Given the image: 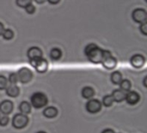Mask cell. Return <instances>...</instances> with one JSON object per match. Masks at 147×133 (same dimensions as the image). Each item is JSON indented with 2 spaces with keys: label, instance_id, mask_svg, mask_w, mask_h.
I'll list each match as a JSON object with an SVG mask.
<instances>
[{
  "label": "cell",
  "instance_id": "12",
  "mask_svg": "<svg viewBox=\"0 0 147 133\" xmlns=\"http://www.w3.org/2000/svg\"><path fill=\"white\" fill-rule=\"evenodd\" d=\"M140 96L135 91H129L126 93L125 100L127 101V104H129L131 106L136 105L140 101Z\"/></svg>",
  "mask_w": 147,
  "mask_h": 133
},
{
  "label": "cell",
  "instance_id": "24",
  "mask_svg": "<svg viewBox=\"0 0 147 133\" xmlns=\"http://www.w3.org/2000/svg\"><path fill=\"white\" fill-rule=\"evenodd\" d=\"M32 0H16V3L20 8H25L27 5L30 4Z\"/></svg>",
  "mask_w": 147,
  "mask_h": 133
},
{
  "label": "cell",
  "instance_id": "30",
  "mask_svg": "<svg viewBox=\"0 0 147 133\" xmlns=\"http://www.w3.org/2000/svg\"><path fill=\"white\" fill-rule=\"evenodd\" d=\"M3 30H4V25L0 22V35H2V34H3Z\"/></svg>",
  "mask_w": 147,
  "mask_h": 133
},
{
  "label": "cell",
  "instance_id": "6",
  "mask_svg": "<svg viewBox=\"0 0 147 133\" xmlns=\"http://www.w3.org/2000/svg\"><path fill=\"white\" fill-rule=\"evenodd\" d=\"M86 111L90 113L96 114L102 110V102L96 99H90L85 105Z\"/></svg>",
  "mask_w": 147,
  "mask_h": 133
},
{
  "label": "cell",
  "instance_id": "29",
  "mask_svg": "<svg viewBox=\"0 0 147 133\" xmlns=\"http://www.w3.org/2000/svg\"><path fill=\"white\" fill-rule=\"evenodd\" d=\"M50 4H53V5H54V4H57V3H59V1L60 0H47Z\"/></svg>",
  "mask_w": 147,
  "mask_h": 133
},
{
  "label": "cell",
  "instance_id": "8",
  "mask_svg": "<svg viewBox=\"0 0 147 133\" xmlns=\"http://www.w3.org/2000/svg\"><path fill=\"white\" fill-rule=\"evenodd\" d=\"M30 64L35 68L36 72H38L39 74H44L48 70V61L44 58H40L37 61H31Z\"/></svg>",
  "mask_w": 147,
  "mask_h": 133
},
{
  "label": "cell",
  "instance_id": "14",
  "mask_svg": "<svg viewBox=\"0 0 147 133\" xmlns=\"http://www.w3.org/2000/svg\"><path fill=\"white\" fill-rule=\"evenodd\" d=\"M114 102H117V103H121L123 100H125L126 98V93L121 89H115L113 91L112 94H111Z\"/></svg>",
  "mask_w": 147,
  "mask_h": 133
},
{
  "label": "cell",
  "instance_id": "28",
  "mask_svg": "<svg viewBox=\"0 0 147 133\" xmlns=\"http://www.w3.org/2000/svg\"><path fill=\"white\" fill-rule=\"evenodd\" d=\"M140 32H141V33H142L144 35H147V23H141V24H140Z\"/></svg>",
  "mask_w": 147,
  "mask_h": 133
},
{
  "label": "cell",
  "instance_id": "27",
  "mask_svg": "<svg viewBox=\"0 0 147 133\" xmlns=\"http://www.w3.org/2000/svg\"><path fill=\"white\" fill-rule=\"evenodd\" d=\"M24 9H25L26 13L28 14V15H32V14H34L35 12V6L34 4H32V3L27 5Z\"/></svg>",
  "mask_w": 147,
  "mask_h": 133
},
{
  "label": "cell",
  "instance_id": "32",
  "mask_svg": "<svg viewBox=\"0 0 147 133\" xmlns=\"http://www.w3.org/2000/svg\"><path fill=\"white\" fill-rule=\"evenodd\" d=\"M37 4H42V3H44L47 0H34Z\"/></svg>",
  "mask_w": 147,
  "mask_h": 133
},
{
  "label": "cell",
  "instance_id": "19",
  "mask_svg": "<svg viewBox=\"0 0 147 133\" xmlns=\"http://www.w3.org/2000/svg\"><path fill=\"white\" fill-rule=\"evenodd\" d=\"M62 56V51L58 48H53L50 51V57L53 61H58Z\"/></svg>",
  "mask_w": 147,
  "mask_h": 133
},
{
  "label": "cell",
  "instance_id": "33",
  "mask_svg": "<svg viewBox=\"0 0 147 133\" xmlns=\"http://www.w3.org/2000/svg\"><path fill=\"white\" fill-rule=\"evenodd\" d=\"M146 80H147V77H146H146L144 78V86H145V87H147Z\"/></svg>",
  "mask_w": 147,
  "mask_h": 133
},
{
  "label": "cell",
  "instance_id": "2",
  "mask_svg": "<svg viewBox=\"0 0 147 133\" xmlns=\"http://www.w3.org/2000/svg\"><path fill=\"white\" fill-rule=\"evenodd\" d=\"M47 102H48V100H47V95L40 92L34 93L30 97V105L31 106L36 109L43 108L44 106H47Z\"/></svg>",
  "mask_w": 147,
  "mask_h": 133
},
{
  "label": "cell",
  "instance_id": "4",
  "mask_svg": "<svg viewBox=\"0 0 147 133\" xmlns=\"http://www.w3.org/2000/svg\"><path fill=\"white\" fill-rule=\"evenodd\" d=\"M28 124V118L27 115L22 113H16L12 119V126L15 129L21 130L25 128Z\"/></svg>",
  "mask_w": 147,
  "mask_h": 133
},
{
  "label": "cell",
  "instance_id": "11",
  "mask_svg": "<svg viewBox=\"0 0 147 133\" xmlns=\"http://www.w3.org/2000/svg\"><path fill=\"white\" fill-rule=\"evenodd\" d=\"M14 105L12 101L5 100L0 103V113L3 115H9L12 113Z\"/></svg>",
  "mask_w": 147,
  "mask_h": 133
},
{
  "label": "cell",
  "instance_id": "16",
  "mask_svg": "<svg viewBox=\"0 0 147 133\" xmlns=\"http://www.w3.org/2000/svg\"><path fill=\"white\" fill-rule=\"evenodd\" d=\"M82 97L86 100H90L95 95V91L90 87H84L81 91Z\"/></svg>",
  "mask_w": 147,
  "mask_h": 133
},
{
  "label": "cell",
  "instance_id": "34",
  "mask_svg": "<svg viewBox=\"0 0 147 133\" xmlns=\"http://www.w3.org/2000/svg\"><path fill=\"white\" fill-rule=\"evenodd\" d=\"M36 133H47V132H42V131H40V132H36Z\"/></svg>",
  "mask_w": 147,
  "mask_h": 133
},
{
  "label": "cell",
  "instance_id": "15",
  "mask_svg": "<svg viewBox=\"0 0 147 133\" xmlns=\"http://www.w3.org/2000/svg\"><path fill=\"white\" fill-rule=\"evenodd\" d=\"M42 114L47 119H53L58 115V109L54 106H47L44 109Z\"/></svg>",
  "mask_w": 147,
  "mask_h": 133
},
{
  "label": "cell",
  "instance_id": "35",
  "mask_svg": "<svg viewBox=\"0 0 147 133\" xmlns=\"http://www.w3.org/2000/svg\"><path fill=\"white\" fill-rule=\"evenodd\" d=\"M0 117H1V113H0Z\"/></svg>",
  "mask_w": 147,
  "mask_h": 133
},
{
  "label": "cell",
  "instance_id": "13",
  "mask_svg": "<svg viewBox=\"0 0 147 133\" xmlns=\"http://www.w3.org/2000/svg\"><path fill=\"white\" fill-rule=\"evenodd\" d=\"M6 95L10 98H16L20 93V89L16 85H9L5 88Z\"/></svg>",
  "mask_w": 147,
  "mask_h": 133
},
{
  "label": "cell",
  "instance_id": "31",
  "mask_svg": "<svg viewBox=\"0 0 147 133\" xmlns=\"http://www.w3.org/2000/svg\"><path fill=\"white\" fill-rule=\"evenodd\" d=\"M102 133H115L112 129H105L104 131H102Z\"/></svg>",
  "mask_w": 147,
  "mask_h": 133
},
{
  "label": "cell",
  "instance_id": "20",
  "mask_svg": "<svg viewBox=\"0 0 147 133\" xmlns=\"http://www.w3.org/2000/svg\"><path fill=\"white\" fill-rule=\"evenodd\" d=\"M120 85V87H121V90L124 91L125 93L127 92H129L131 90V87H132V83L129 80H122L121 81V83L119 84Z\"/></svg>",
  "mask_w": 147,
  "mask_h": 133
},
{
  "label": "cell",
  "instance_id": "9",
  "mask_svg": "<svg viewBox=\"0 0 147 133\" xmlns=\"http://www.w3.org/2000/svg\"><path fill=\"white\" fill-rule=\"evenodd\" d=\"M42 50L38 47H31L28 49L27 56L29 59V62L37 61L40 58H42Z\"/></svg>",
  "mask_w": 147,
  "mask_h": 133
},
{
  "label": "cell",
  "instance_id": "1",
  "mask_svg": "<svg viewBox=\"0 0 147 133\" xmlns=\"http://www.w3.org/2000/svg\"><path fill=\"white\" fill-rule=\"evenodd\" d=\"M84 54L90 62L93 64H99L102 61L103 49L96 43H89L84 48Z\"/></svg>",
  "mask_w": 147,
  "mask_h": 133
},
{
  "label": "cell",
  "instance_id": "10",
  "mask_svg": "<svg viewBox=\"0 0 147 133\" xmlns=\"http://www.w3.org/2000/svg\"><path fill=\"white\" fill-rule=\"evenodd\" d=\"M130 63L134 68H141L146 64V58L140 54H136L131 57Z\"/></svg>",
  "mask_w": 147,
  "mask_h": 133
},
{
  "label": "cell",
  "instance_id": "5",
  "mask_svg": "<svg viewBox=\"0 0 147 133\" xmlns=\"http://www.w3.org/2000/svg\"><path fill=\"white\" fill-rule=\"evenodd\" d=\"M132 18L137 23H144L147 21V12L145 9L137 8L132 12Z\"/></svg>",
  "mask_w": 147,
  "mask_h": 133
},
{
  "label": "cell",
  "instance_id": "21",
  "mask_svg": "<svg viewBox=\"0 0 147 133\" xmlns=\"http://www.w3.org/2000/svg\"><path fill=\"white\" fill-rule=\"evenodd\" d=\"M113 103H114V100H113L111 94H109V95H105L103 97L102 105H103L105 107H110V106H112Z\"/></svg>",
  "mask_w": 147,
  "mask_h": 133
},
{
  "label": "cell",
  "instance_id": "3",
  "mask_svg": "<svg viewBox=\"0 0 147 133\" xmlns=\"http://www.w3.org/2000/svg\"><path fill=\"white\" fill-rule=\"evenodd\" d=\"M101 63L102 64V67L108 70H113L117 66V60L112 55V53L109 50L103 49L102 61Z\"/></svg>",
  "mask_w": 147,
  "mask_h": 133
},
{
  "label": "cell",
  "instance_id": "18",
  "mask_svg": "<svg viewBox=\"0 0 147 133\" xmlns=\"http://www.w3.org/2000/svg\"><path fill=\"white\" fill-rule=\"evenodd\" d=\"M31 109H32V106H31L30 103L28 101H22L19 106V110H20L21 113L25 114V115L30 113Z\"/></svg>",
  "mask_w": 147,
  "mask_h": 133
},
{
  "label": "cell",
  "instance_id": "7",
  "mask_svg": "<svg viewBox=\"0 0 147 133\" xmlns=\"http://www.w3.org/2000/svg\"><path fill=\"white\" fill-rule=\"evenodd\" d=\"M16 74H17L19 81L21 83H22V84L28 83L32 80V78H33V73L28 68H20Z\"/></svg>",
  "mask_w": 147,
  "mask_h": 133
},
{
  "label": "cell",
  "instance_id": "25",
  "mask_svg": "<svg viewBox=\"0 0 147 133\" xmlns=\"http://www.w3.org/2000/svg\"><path fill=\"white\" fill-rule=\"evenodd\" d=\"M8 86V80L3 76L0 75V90H4Z\"/></svg>",
  "mask_w": 147,
  "mask_h": 133
},
{
  "label": "cell",
  "instance_id": "23",
  "mask_svg": "<svg viewBox=\"0 0 147 133\" xmlns=\"http://www.w3.org/2000/svg\"><path fill=\"white\" fill-rule=\"evenodd\" d=\"M19 81L18 76L16 73H10L8 77V82L10 83V85H16V83Z\"/></svg>",
  "mask_w": 147,
  "mask_h": 133
},
{
  "label": "cell",
  "instance_id": "17",
  "mask_svg": "<svg viewBox=\"0 0 147 133\" xmlns=\"http://www.w3.org/2000/svg\"><path fill=\"white\" fill-rule=\"evenodd\" d=\"M122 80V74L120 71H115L110 75V80L115 85H119Z\"/></svg>",
  "mask_w": 147,
  "mask_h": 133
},
{
  "label": "cell",
  "instance_id": "26",
  "mask_svg": "<svg viewBox=\"0 0 147 133\" xmlns=\"http://www.w3.org/2000/svg\"><path fill=\"white\" fill-rule=\"evenodd\" d=\"M9 122V119L7 115H3L0 117V126L4 127L6 126Z\"/></svg>",
  "mask_w": 147,
  "mask_h": 133
},
{
  "label": "cell",
  "instance_id": "22",
  "mask_svg": "<svg viewBox=\"0 0 147 133\" xmlns=\"http://www.w3.org/2000/svg\"><path fill=\"white\" fill-rule=\"evenodd\" d=\"M2 36L4 40L6 41H9V40H12L13 37H14V32L12 29H4L3 34H2Z\"/></svg>",
  "mask_w": 147,
  "mask_h": 133
}]
</instances>
